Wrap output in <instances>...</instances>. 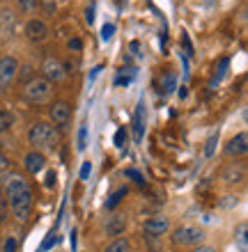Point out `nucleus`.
<instances>
[{
    "label": "nucleus",
    "mask_w": 248,
    "mask_h": 252,
    "mask_svg": "<svg viewBox=\"0 0 248 252\" xmlns=\"http://www.w3.org/2000/svg\"><path fill=\"white\" fill-rule=\"evenodd\" d=\"M131 80H134V69H131V73H120L115 78V85H129Z\"/></svg>",
    "instance_id": "nucleus-22"
},
{
    "label": "nucleus",
    "mask_w": 248,
    "mask_h": 252,
    "mask_svg": "<svg viewBox=\"0 0 248 252\" xmlns=\"http://www.w3.org/2000/svg\"><path fill=\"white\" fill-rule=\"evenodd\" d=\"M58 241H60V239H58V236H55V234L51 232V234H48V236H46V241L41 243V250H48V248H51V246H55Z\"/></svg>",
    "instance_id": "nucleus-27"
},
{
    "label": "nucleus",
    "mask_w": 248,
    "mask_h": 252,
    "mask_svg": "<svg viewBox=\"0 0 248 252\" xmlns=\"http://www.w3.org/2000/svg\"><path fill=\"white\" fill-rule=\"evenodd\" d=\"M193 252H216L214 248H209V246H200V248H195Z\"/></svg>",
    "instance_id": "nucleus-37"
},
{
    "label": "nucleus",
    "mask_w": 248,
    "mask_h": 252,
    "mask_svg": "<svg viewBox=\"0 0 248 252\" xmlns=\"http://www.w3.org/2000/svg\"><path fill=\"white\" fill-rule=\"evenodd\" d=\"M99 71H101V66H97V69H94V71L90 73V83H92V80L97 78V76H99Z\"/></svg>",
    "instance_id": "nucleus-38"
},
{
    "label": "nucleus",
    "mask_w": 248,
    "mask_h": 252,
    "mask_svg": "<svg viewBox=\"0 0 248 252\" xmlns=\"http://www.w3.org/2000/svg\"><path fill=\"white\" fill-rule=\"evenodd\" d=\"M12 126H14V115L7 113V110H0V133L9 131Z\"/></svg>",
    "instance_id": "nucleus-16"
},
{
    "label": "nucleus",
    "mask_w": 248,
    "mask_h": 252,
    "mask_svg": "<svg viewBox=\"0 0 248 252\" xmlns=\"http://www.w3.org/2000/svg\"><path fill=\"white\" fill-rule=\"evenodd\" d=\"M28 101L33 103H46L51 99V83L46 78H30L26 83V90H23Z\"/></svg>",
    "instance_id": "nucleus-3"
},
{
    "label": "nucleus",
    "mask_w": 248,
    "mask_h": 252,
    "mask_svg": "<svg viewBox=\"0 0 248 252\" xmlns=\"http://www.w3.org/2000/svg\"><path fill=\"white\" fill-rule=\"evenodd\" d=\"M81 46H83L81 39H71V41H69V48H71V51H81Z\"/></svg>",
    "instance_id": "nucleus-34"
},
{
    "label": "nucleus",
    "mask_w": 248,
    "mask_h": 252,
    "mask_svg": "<svg viewBox=\"0 0 248 252\" xmlns=\"http://www.w3.org/2000/svg\"><path fill=\"white\" fill-rule=\"evenodd\" d=\"M41 71H44V78L51 83V80H62L65 78V66H62L60 60H55V58H46L44 60V66H41Z\"/></svg>",
    "instance_id": "nucleus-7"
},
{
    "label": "nucleus",
    "mask_w": 248,
    "mask_h": 252,
    "mask_svg": "<svg viewBox=\"0 0 248 252\" xmlns=\"http://www.w3.org/2000/svg\"><path fill=\"white\" fill-rule=\"evenodd\" d=\"M246 149H248V135L246 133L235 135V138L228 142V147H225V152H228L230 156H242V154H246Z\"/></svg>",
    "instance_id": "nucleus-11"
},
{
    "label": "nucleus",
    "mask_w": 248,
    "mask_h": 252,
    "mask_svg": "<svg viewBox=\"0 0 248 252\" xmlns=\"http://www.w3.org/2000/svg\"><path fill=\"white\" fill-rule=\"evenodd\" d=\"M216 142H218V135H212V138L207 140V147H205V156H212V154H214Z\"/></svg>",
    "instance_id": "nucleus-25"
},
{
    "label": "nucleus",
    "mask_w": 248,
    "mask_h": 252,
    "mask_svg": "<svg viewBox=\"0 0 248 252\" xmlns=\"http://www.w3.org/2000/svg\"><path fill=\"white\" fill-rule=\"evenodd\" d=\"M202 239H205V232H202L200 227H193V225L177 227V229L173 232V243L175 246H198Z\"/></svg>",
    "instance_id": "nucleus-4"
},
{
    "label": "nucleus",
    "mask_w": 248,
    "mask_h": 252,
    "mask_svg": "<svg viewBox=\"0 0 248 252\" xmlns=\"http://www.w3.org/2000/svg\"><path fill=\"white\" fill-rule=\"evenodd\" d=\"M85 21H87V23H92V21H94V7H87V12H85Z\"/></svg>",
    "instance_id": "nucleus-36"
},
{
    "label": "nucleus",
    "mask_w": 248,
    "mask_h": 252,
    "mask_svg": "<svg viewBox=\"0 0 248 252\" xmlns=\"http://www.w3.org/2000/svg\"><path fill=\"white\" fill-rule=\"evenodd\" d=\"M122 197H127V188H120V190H115L106 202V209H115V206L122 202Z\"/></svg>",
    "instance_id": "nucleus-17"
},
{
    "label": "nucleus",
    "mask_w": 248,
    "mask_h": 252,
    "mask_svg": "<svg viewBox=\"0 0 248 252\" xmlns=\"http://www.w3.org/2000/svg\"><path fill=\"white\" fill-rule=\"evenodd\" d=\"M12 28H14V16L9 9H2L0 12V34L2 37H9L12 34Z\"/></svg>",
    "instance_id": "nucleus-13"
},
{
    "label": "nucleus",
    "mask_w": 248,
    "mask_h": 252,
    "mask_svg": "<svg viewBox=\"0 0 248 252\" xmlns=\"http://www.w3.org/2000/svg\"><path fill=\"white\" fill-rule=\"evenodd\" d=\"M44 186H46V188H53V186H55V172H53V170L46 174V181H44Z\"/></svg>",
    "instance_id": "nucleus-32"
},
{
    "label": "nucleus",
    "mask_w": 248,
    "mask_h": 252,
    "mask_svg": "<svg viewBox=\"0 0 248 252\" xmlns=\"http://www.w3.org/2000/svg\"><path fill=\"white\" fill-rule=\"evenodd\" d=\"M90 172H92V165H90V160H85L81 167V179H87L90 177Z\"/></svg>",
    "instance_id": "nucleus-31"
},
{
    "label": "nucleus",
    "mask_w": 248,
    "mask_h": 252,
    "mask_svg": "<svg viewBox=\"0 0 248 252\" xmlns=\"http://www.w3.org/2000/svg\"><path fill=\"white\" fill-rule=\"evenodd\" d=\"M7 167H9V160H7L5 156H2V154H0V172H5Z\"/></svg>",
    "instance_id": "nucleus-35"
},
{
    "label": "nucleus",
    "mask_w": 248,
    "mask_h": 252,
    "mask_svg": "<svg viewBox=\"0 0 248 252\" xmlns=\"http://www.w3.org/2000/svg\"><path fill=\"white\" fill-rule=\"evenodd\" d=\"M19 7L23 12H30V9H35V0H19Z\"/></svg>",
    "instance_id": "nucleus-30"
},
{
    "label": "nucleus",
    "mask_w": 248,
    "mask_h": 252,
    "mask_svg": "<svg viewBox=\"0 0 248 252\" xmlns=\"http://www.w3.org/2000/svg\"><path fill=\"white\" fill-rule=\"evenodd\" d=\"M16 71H19V64L14 58H0V92H5L7 87L12 85V80L16 78Z\"/></svg>",
    "instance_id": "nucleus-5"
},
{
    "label": "nucleus",
    "mask_w": 248,
    "mask_h": 252,
    "mask_svg": "<svg viewBox=\"0 0 248 252\" xmlns=\"http://www.w3.org/2000/svg\"><path fill=\"white\" fill-rule=\"evenodd\" d=\"M228 66H230V60H228V58H223L221 64H218V69H216V76H214V80H212V83H216V80H221L223 76H225V69H228Z\"/></svg>",
    "instance_id": "nucleus-21"
},
{
    "label": "nucleus",
    "mask_w": 248,
    "mask_h": 252,
    "mask_svg": "<svg viewBox=\"0 0 248 252\" xmlns=\"http://www.w3.org/2000/svg\"><path fill=\"white\" fill-rule=\"evenodd\" d=\"M237 241H239L242 252H248V227H246V222H242L239 229H237Z\"/></svg>",
    "instance_id": "nucleus-15"
},
{
    "label": "nucleus",
    "mask_w": 248,
    "mask_h": 252,
    "mask_svg": "<svg viewBox=\"0 0 248 252\" xmlns=\"http://www.w3.org/2000/svg\"><path fill=\"white\" fill-rule=\"evenodd\" d=\"M175 85H177V78H175V73L173 71H166L161 76V83H159V87H161V90H159V92L161 94H170L175 90Z\"/></svg>",
    "instance_id": "nucleus-14"
},
{
    "label": "nucleus",
    "mask_w": 248,
    "mask_h": 252,
    "mask_svg": "<svg viewBox=\"0 0 248 252\" xmlns=\"http://www.w3.org/2000/svg\"><path fill=\"white\" fill-rule=\"evenodd\" d=\"M26 34H28V39L30 41H44L46 39V34H48V28H46L44 21L33 19V21H28L26 23Z\"/></svg>",
    "instance_id": "nucleus-8"
},
{
    "label": "nucleus",
    "mask_w": 248,
    "mask_h": 252,
    "mask_svg": "<svg viewBox=\"0 0 248 252\" xmlns=\"http://www.w3.org/2000/svg\"><path fill=\"white\" fill-rule=\"evenodd\" d=\"M14 250H16V241H14V239H7L5 241V252H14Z\"/></svg>",
    "instance_id": "nucleus-33"
},
{
    "label": "nucleus",
    "mask_w": 248,
    "mask_h": 252,
    "mask_svg": "<svg viewBox=\"0 0 248 252\" xmlns=\"http://www.w3.org/2000/svg\"><path fill=\"white\" fill-rule=\"evenodd\" d=\"M145 138V103H138L134 113V140L136 142H142Z\"/></svg>",
    "instance_id": "nucleus-9"
},
{
    "label": "nucleus",
    "mask_w": 248,
    "mask_h": 252,
    "mask_svg": "<svg viewBox=\"0 0 248 252\" xmlns=\"http://www.w3.org/2000/svg\"><path fill=\"white\" fill-rule=\"evenodd\" d=\"M85 147H87V128L85 126H81V131H78V149L83 152Z\"/></svg>",
    "instance_id": "nucleus-26"
},
{
    "label": "nucleus",
    "mask_w": 248,
    "mask_h": 252,
    "mask_svg": "<svg viewBox=\"0 0 248 252\" xmlns=\"http://www.w3.org/2000/svg\"><path fill=\"white\" fill-rule=\"evenodd\" d=\"M122 229H124V220H122L120 216H115V218L108 222V234L117 236V234H122Z\"/></svg>",
    "instance_id": "nucleus-18"
},
{
    "label": "nucleus",
    "mask_w": 248,
    "mask_h": 252,
    "mask_svg": "<svg viewBox=\"0 0 248 252\" xmlns=\"http://www.w3.org/2000/svg\"><path fill=\"white\" fill-rule=\"evenodd\" d=\"M124 138H127V128H117V133H115V145L124 147Z\"/></svg>",
    "instance_id": "nucleus-28"
},
{
    "label": "nucleus",
    "mask_w": 248,
    "mask_h": 252,
    "mask_svg": "<svg viewBox=\"0 0 248 252\" xmlns=\"http://www.w3.org/2000/svg\"><path fill=\"white\" fill-rule=\"evenodd\" d=\"M28 138H30V142L35 147H48V149H53L60 142V133L51 124H35L30 128V133H28Z\"/></svg>",
    "instance_id": "nucleus-2"
},
{
    "label": "nucleus",
    "mask_w": 248,
    "mask_h": 252,
    "mask_svg": "<svg viewBox=\"0 0 248 252\" xmlns=\"http://www.w3.org/2000/svg\"><path fill=\"white\" fill-rule=\"evenodd\" d=\"M225 179H228L230 184H239V181L244 179V170H237V167H230L228 172H225Z\"/></svg>",
    "instance_id": "nucleus-20"
},
{
    "label": "nucleus",
    "mask_w": 248,
    "mask_h": 252,
    "mask_svg": "<svg viewBox=\"0 0 248 252\" xmlns=\"http://www.w3.org/2000/svg\"><path fill=\"white\" fill-rule=\"evenodd\" d=\"M127 177L129 179H134L138 186H145V179H142V174L138 172V170H127Z\"/></svg>",
    "instance_id": "nucleus-24"
},
{
    "label": "nucleus",
    "mask_w": 248,
    "mask_h": 252,
    "mask_svg": "<svg viewBox=\"0 0 248 252\" xmlns=\"http://www.w3.org/2000/svg\"><path fill=\"white\" fill-rule=\"evenodd\" d=\"M7 218V202L2 199V190H0V222Z\"/></svg>",
    "instance_id": "nucleus-29"
},
{
    "label": "nucleus",
    "mask_w": 248,
    "mask_h": 252,
    "mask_svg": "<svg viewBox=\"0 0 248 252\" xmlns=\"http://www.w3.org/2000/svg\"><path fill=\"white\" fill-rule=\"evenodd\" d=\"M113 34H115V26H113V23H106V26L101 28V39H104V41H108Z\"/></svg>",
    "instance_id": "nucleus-23"
},
{
    "label": "nucleus",
    "mask_w": 248,
    "mask_h": 252,
    "mask_svg": "<svg viewBox=\"0 0 248 252\" xmlns=\"http://www.w3.org/2000/svg\"><path fill=\"white\" fill-rule=\"evenodd\" d=\"M26 170L30 174H39L44 167H46V158H44V154H39V152H30L26 156Z\"/></svg>",
    "instance_id": "nucleus-10"
},
{
    "label": "nucleus",
    "mask_w": 248,
    "mask_h": 252,
    "mask_svg": "<svg viewBox=\"0 0 248 252\" xmlns=\"http://www.w3.org/2000/svg\"><path fill=\"white\" fill-rule=\"evenodd\" d=\"M106 252H129V241L127 239H117L106 248Z\"/></svg>",
    "instance_id": "nucleus-19"
},
{
    "label": "nucleus",
    "mask_w": 248,
    "mask_h": 252,
    "mask_svg": "<svg viewBox=\"0 0 248 252\" xmlns=\"http://www.w3.org/2000/svg\"><path fill=\"white\" fill-rule=\"evenodd\" d=\"M7 195V206L12 209V213L19 220H28L30 211H33V190H30V184H28L23 177H12L7 181L5 188Z\"/></svg>",
    "instance_id": "nucleus-1"
},
{
    "label": "nucleus",
    "mask_w": 248,
    "mask_h": 252,
    "mask_svg": "<svg viewBox=\"0 0 248 252\" xmlns=\"http://www.w3.org/2000/svg\"><path fill=\"white\" fill-rule=\"evenodd\" d=\"M166 232H168V218H163V216L149 218L145 222V234H149V236H161Z\"/></svg>",
    "instance_id": "nucleus-12"
},
{
    "label": "nucleus",
    "mask_w": 248,
    "mask_h": 252,
    "mask_svg": "<svg viewBox=\"0 0 248 252\" xmlns=\"http://www.w3.org/2000/svg\"><path fill=\"white\" fill-rule=\"evenodd\" d=\"M51 120L58 128H65L71 120V106H69L67 101H55L53 106H51Z\"/></svg>",
    "instance_id": "nucleus-6"
}]
</instances>
